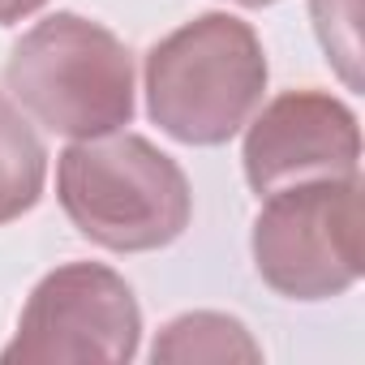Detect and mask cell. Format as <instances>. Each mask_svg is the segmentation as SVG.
Here are the masks:
<instances>
[{
  "label": "cell",
  "instance_id": "6",
  "mask_svg": "<svg viewBox=\"0 0 365 365\" xmlns=\"http://www.w3.org/2000/svg\"><path fill=\"white\" fill-rule=\"evenodd\" d=\"M245 180L250 190L275 194L305 180L356 176L361 129L348 103L327 91H284L245 133Z\"/></svg>",
  "mask_w": 365,
  "mask_h": 365
},
{
  "label": "cell",
  "instance_id": "9",
  "mask_svg": "<svg viewBox=\"0 0 365 365\" xmlns=\"http://www.w3.org/2000/svg\"><path fill=\"white\" fill-rule=\"evenodd\" d=\"M314 31L327 52V61L339 65L348 86H361L356 61H361V35H356V0H314Z\"/></svg>",
  "mask_w": 365,
  "mask_h": 365
},
{
  "label": "cell",
  "instance_id": "2",
  "mask_svg": "<svg viewBox=\"0 0 365 365\" xmlns=\"http://www.w3.org/2000/svg\"><path fill=\"white\" fill-rule=\"evenodd\" d=\"M267 91V56L250 22L202 14L146 52V112L185 146H224Z\"/></svg>",
  "mask_w": 365,
  "mask_h": 365
},
{
  "label": "cell",
  "instance_id": "11",
  "mask_svg": "<svg viewBox=\"0 0 365 365\" xmlns=\"http://www.w3.org/2000/svg\"><path fill=\"white\" fill-rule=\"evenodd\" d=\"M237 5H245V9H262V5H275V0H237Z\"/></svg>",
  "mask_w": 365,
  "mask_h": 365
},
{
  "label": "cell",
  "instance_id": "8",
  "mask_svg": "<svg viewBox=\"0 0 365 365\" xmlns=\"http://www.w3.org/2000/svg\"><path fill=\"white\" fill-rule=\"evenodd\" d=\"M150 356L155 361H258L262 352L237 318L198 309L172 318L159 331Z\"/></svg>",
  "mask_w": 365,
  "mask_h": 365
},
{
  "label": "cell",
  "instance_id": "1",
  "mask_svg": "<svg viewBox=\"0 0 365 365\" xmlns=\"http://www.w3.org/2000/svg\"><path fill=\"white\" fill-rule=\"evenodd\" d=\"M56 194L69 224L112 254L163 250L194 215L180 163L125 129L73 142L56 163Z\"/></svg>",
  "mask_w": 365,
  "mask_h": 365
},
{
  "label": "cell",
  "instance_id": "7",
  "mask_svg": "<svg viewBox=\"0 0 365 365\" xmlns=\"http://www.w3.org/2000/svg\"><path fill=\"white\" fill-rule=\"evenodd\" d=\"M48 180V150L31 120L0 91V224L22 220L39 198Z\"/></svg>",
  "mask_w": 365,
  "mask_h": 365
},
{
  "label": "cell",
  "instance_id": "5",
  "mask_svg": "<svg viewBox=\"0 0 365 365\" xmlns=\"http://www.w3.org/2000/svg\"><path fill=\"white\" fill-rule=\"evenodd\" d=\"M142 309L133 288L99 262H69L39 279L31 292L5 365H65V361H133Z\"/></svg>",
  "mask_w": 365,
  "mask_h": 365
},
{
  "label": "cell",
  "instance_id": "10",
  "mask_svg": "<svg viewBox=\"0 0 365 365\" xmlns=\"http://www.w3.org/2000/svg\"><path fill=\"white\" fill-rule=\"evenodd\" d=\"M43 5H48V0H0V26H14V22H22V18L39 14Z\"/></svg>",
  "mask_w": 365,
  "mask_h": 365
},
{
  "label": "cell",
  "instance_id": "4",
  "mask_svg": "<svg viewBox=\"0 0 365 365\" xmlns=\"http://www.w3.org/2000/svg\"><path fill=\"white\" fill-rule=\"evenodd\" d=\"M254 267L288 301H327L361 279V176L267 194L254 220Z\"/></svg>",
  "mask_w": 365,
  "mask_h": 365
},
{
  "label": "cell",
  "instance_id": "3",
  "mask_svg": "<svg viewBox=\"0 0 365 365\" xmlns=\"http://www.w3.org/2000/svg\"><path fill=\"white\" fill-rule=\"evenodd\" d=\"M5 82L14 99L61 138H99L133 120L129 48L99 22L52 14L9 52Z\"/></svg>",
  "mask_w": 365,
  "mask_h": 365
}]
</instances>
